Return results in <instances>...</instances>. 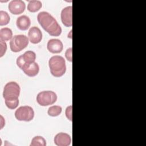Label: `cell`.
<instances>
[{"mask_svg":"<svg viewBox=\"0 0 146 146\" xmlns=\"http://www.w3.org/2000/svg\"><path fill=\"white\" fill-rule=\"evenodd\" d=\"M72 7L67 6L62 9L60 18L62 23L66 27H71L72 25Z\"/></svg>","mask_w":146,"mask_h":146,"instance_id":"ba28073f","label":"cell"},{"mask_svg":"<svg viewBox=\"0 0 146 146\" xmlns=\"http://www.w3.org/2000/svg\"><path fill=\"white\" fill-rule=\"evenodd\" d=\"M62 111V108L59 106H52L50 107L47 111V113L49 116L55 117L59 116Z\"/></svg>","mask_w":146,"mask_h":146,"instance_id":"ac0fdd59","label":"cell"},{"mask_svg":"<svg viewBox=\"0 0 146 146\" xmlns=\"http://www.w3.org/2000/svg\"><path fill=\"white\" fill-rule=\"evenodd\" d=\"M42 6V3L40 1H29L27 5V10L31 13H35L39 11Z\"/></svg>","mask_w":146,"mask_h":146,"instance_id":"9a60e30c","label":"cell"},{"mask_svg":"<svg viewBox=\"0 0 146 146\" xmlns=\"http://www.w3.org/2000/svg\"><path fill=\"white\" fill-rule=\"evenodd\" d=\"M47 48L49 52L52 54H58L62 51L63 44L61 40L58 39H50L47 44Z\"/></svg>","mask_w":146,"mask_h":146,"instance_id":"30bf717a","label":"cell"},{"mask_svg":"<svg viewBox=\"0 0 146 146\" xmlns=\"http://www.w3.org/2000/svg\"><path fill=\"white\" fill-rule=\"evenodd\" d=\"M29 39L25 35H14L10 41V50L14 52H18L25 48L29 44Z\"/></svg>","mask_w":146,"mask_h":146,"instance_id":"3957f363","label":"cell"},{"mask_svg":"<svg viewBox=\"0 0 146 146\" xmlns=\"http://www.w3.org/2000/svg\"><path fill=\"white\" fill-rule=\"evenodd\" d=\"M10 18L9 14L3 10L0 11V25L5 26L7 25L10 22Z\"/></svg>","mask_w":146,"mask_h":146,"instance_id":"ffe728a7","label":"cell"},{"mask_svg":"<svg viewBox=\"0 0 146 146\" xmlns=\"http://www.w3.org/2000/svg\"><path fill=\"white\" fill-rule=\"evenodd\" d=\"M21 70L28 76L34 77L39 73V66L36 62L25 63Z\"/></svg>","mask_w":146,"mask_h":146,"instance_id":"7c38bea8","label":"cell"},{"mask_svg":"<svg viewBox=\"0 0 146 146\" xmlns=\"http://www.w3.org/2000/svg\"><path fill=\"white\" fill-rule=\"evenodd\" d=\"M21 88L19 84L15 82L7 83L3 88V97L5 99L18 98Z\"/></svg>","mask_w":146,"mask_h":146,"instance_id":"8992f818","label":"cell"},{"mask_svg":"<svg viewBox=\"0 0 146 146\" xmlns=\"http://www.w3.org/2000/svg\"><path fill=\"white\" fill-rule=\"evenodd\" d=\"M5 102L6 107L10 110L15 109L19 104L18 98L5 99Z\"/></svg>","mask_w":146,"mask_h":146,"instance_id":"d6986e66","label":"cell"},{"mask_svg":"<svg viewBox=\"0 0 146 146\" xmlns=\"http://www.w3.org/2000/svg\"><path fill=\"white\" fill-rule=\"evenodd\" d=\"M15 117L19 121H30L34 117V111L30 106H21L15 111Z\"/></svg>","mask_w":146,"mask_h":146,"instance_id":"5b68a950","label":"cell"},{"mask_svg":"<svg viewBox=\"0 0 146 146\" xmlns=\"http://www.w3.org/2000/svg\"><path fill=\"white\" fill-rule=\"evenodd\" d=\"M8 9L10 12L14 15L22 14L26 9V5L21 0H12L8 5Z\"/></svg>","mask_w":146,"mask_h":146,"instance_id":"52a82bcc","label":"cell"},{"mask_svg":"<svg viewBox=\"0 0 146 146\" xmlns=\"http://www.w3.org/2000/svg\"><path fill=\"white\" fill-rule=\"evenodd\" d=\"M68 38H70L72 39V30H71L70 31V34H68Z\"/></svg>","mask_w":146,"mask_h":146,"instance_id":"d4e9b609","label":"cell"},{"mask_svg":"<svg viewBox=\"0 0 146 146\" xmlns=\"http://www.w3.org/2000/svg\"><path fill=\"white\" fill-rule=\"evenodd\" d=\"M22 56L26 63L35 62L36 59V54L33 51H27L22 55Z\"/></svg>","mask_w":146,"mask_h":146,"instance_id":"e0dca14e","label":"cell"},{"mask_svg":"<svg viewBox=\"0 0 146 146\" xmlns=\"http://www.w3.org/2000/svg\"><path fill=\"white\" fill-rule=\"evenodd\" d=\"M37 20L41 27L51 36H58L61 34V27L56 20L48 12H40L37 15Z\"/></svg>","mask_w":146,"mask_h":146,"instance_id":"6da1fadb","label":"cell"},{"mask_svg":"<svg viewBox=\"0 0 146 146\" xmlns=\"http://www.w3.org/2000/svg\"><path fill=\"white\" fill-rule=\"evenodd\" d=\"M65 56L68 61L72 62V48L71 47L67 49L65 52Z\"/></svg>","mask_w":146,"mask_h":146,"instance_id":"603a6c76","label":"cell"},{"mask_svg":"<svg viewBox=\"0 0 146 146\" xmlns=\"http://www.w3.org/2000/svg\"><path fill=\"white\" fill-rule=\"evenodd\" d=\"M48 66L51 74L56 78L62 76L66 71L65 59L59 55L51 57L48 60Z\"/></svg>","mask_w":146,"mask_h":146,"instance_id":"7a4b0ae2","label":"cell"},{"mask_svg":"<svg viewBox=\"0 0 146 146\" xmlns=\"http://www.w3.org/2000/svg\"><path fill=\"white\" fill-rule=\"evenodd\" d=\"M17 66L19 67V68L22 69V68L23 67V66H24V64L26 63L25 60L23 59V56L22 55H20L19 56H18L17 59Z\"/></svg>","mask_w":146,"mask_h":146,"instance_id":"cb8c5ba5","label":"cell"},{"mask_svg":"<svg viewBox=\"0 0 146 146\" xmlns=\"http://www.w3.org/2000/svg\"><path fill=\"white\" fill-rule=\"evenodd\" d=\"M16 25L17 27L22 31L27 30L31 25V21L29 17L22 15L17 19Z\"/></svg>","mask_w":146,"mask_h":146,"instance_id":"4fadbf2b","label":"cell"},{"mask_svg":"<svg viewBox=\"0 0 146 146\" xmlns=\"http://www.w3.org/2000/svg\"><path fill=\"white\" fill-rule=\"evenodd\" d=\"M57 95L52 91H43L38 94L36 102L41 106L52 105L56 102Z\"/></svg>","mask_w":146,"mask_h":146,"instance_id":"277c9868","label":"cell"},{"mask_svg":"<svg viewBox=\"0 0 146 146\" xmlns=\"http://www.w3.org/2000/svg\"><path fill=\"white\" fill-rule=\"evenodd\" d=\"M29 41L33 44H38L42 39V33L40 30L36 26L31 27L28 33Z\"/></svg>","mask_w":146,"mask_h":146,"instance_id":"9c48e42d","label":"cell"},{"mask_svg":"<svg viewBox=\"0 0 146 146\" xmlns=\"http://www.w3.org/2000/svg\"><path fill=\"white\" fill-rule=\"evenodd\" d=\"M54 142L57 146H68L71 144V138L68 134L60 132L55 136Z\"/></svg>","mask_w":146,"mask_h":146,"instance_id":"8fae6325","label":"cell"},{"mask_svg":"<svg viewBox=\"0 0 146 146\" xmlns=\"http://www.w3.org/2000/svg\"><path fill=\"white\" fill-rule=\"evenodd\" d=\"M0 56L2 57L7 50V44L5 41L0 40Z\"/></svg>","mask_w":146,"mask_h":146,"instance_id":"44dd1931","label":"cell"},{"mask_svg":"<svg viewBox=\"0 0 146 146\" xmlns=\"http://www.w3.org/2000/svg\"><path fill=\"white\" fill-rule=\"evenodd\" d=\"M12 30L8 28H2L0 30V40L3 41H8L11 40L13 38Z\"/></svg>","mask_w":146,"mask_h":146,"instance_id":"5bb4252c","label":"cell"},{"mask_svg":"<svg viewBox=\"0 0 146 146\" xmlns=\"http://www.w3.org/2000/svg\"><path fill=\"white\" fill-rule=\"evenodd\" d=\"M30 146H46V141L44 138L41 136H36L33 138L31 141Z\"/></svg>","mask_w":146,"mask_h":146,"instance_id":"2e32d148","label":"cell"},{"mask_svg":"<svg viewBox=\"0 0 146 146\" xmlns=\"http://www.w3.org/2000/svg\"><path fill=\"white\" fill-rule=\"evenodd\" d=\"M72 106H68L66 109V111H65V114H66V117L70 121L72 120Z\"/></svg>","mask_w":146,"mask_h":146,"instance_id":"7402d4cb","label":"cell"}]
</instances>
